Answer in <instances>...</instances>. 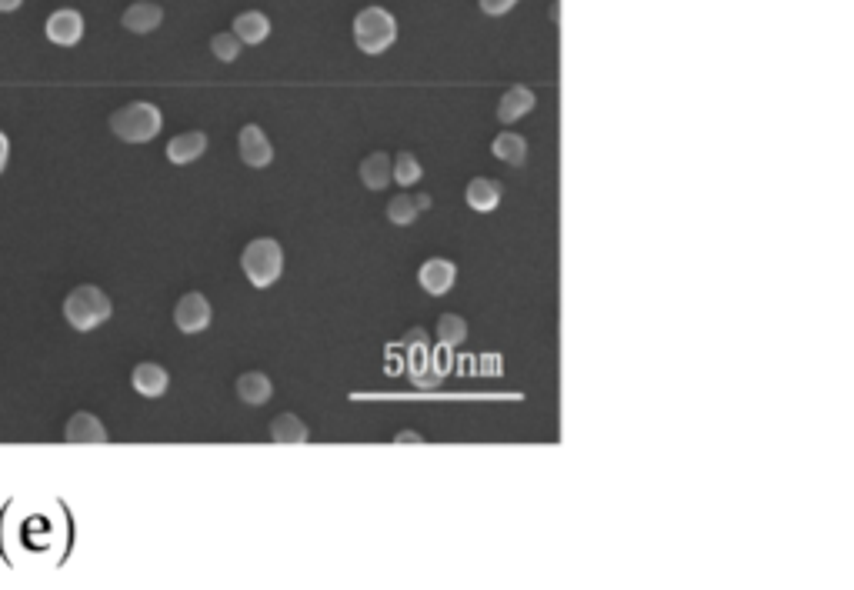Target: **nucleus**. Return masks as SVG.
I'll list each match as a JSON object with an SVG mask.
<instances>
[{
  "instance_id": "16",
  "label": "nucleus",
  "mask_w": 854,
  "mask_h": 590,
  "mask_svg": "<svg viewBox=\"0 0 854 590\" xmlns=\"http://www.w3.org/2000/svg\"><path fill=\"white\" fill-rule=\"evenodd\" d=\"M271 394H274V384H271V377L261 374V370H247V374H241V380H237V397L251 407L267 404Z\"/></svg>"
},
{
  "instance_id": "23",
  "label": "nucleus",
  "mask_w": 854,
  "mask_h": 590,
  "mask_svg": "<svg viewBox=\"0 0 854 590\" xmlns=\"http://www.w3.org/2000/svg\"><path fill=\"white\" fill-rule=\"evenodd\" d=\"M241 40H237L234 30H224V34H214L211 37V54L217 60H224V64H234L237 57H241Z\"/></svg>"
},
{
  "instance_id": "15",
  "label": "nucleus",
  "mask_w": 854,
  "mask_h": 590,
  "mask_svg": "<svg viewBox=\"0 0 854 590\" xmlns=\"http://www.w3.org/2000/svg\"><path fill=\"white\" fill-rule=\"evenodd\" d=\"M464 200H468L471 210L488 214V210H494L501 204V184L494 177H474L468 184V190H464Z\"/></svg>"
},
{
  "instance_id": "10",
  "label": "nucleus",
  "mask_w": 854,
  "mask_h": 590,
  "mask_svg": "<svg viewBox=\"0 0 854 590\" xmlns=\"http://www.w3.org/2000/svg\"><path fill=\"white\" fill-rule=\"evenodd\" d=\"M64 440H67V444H104L107 427L101 424V417L87 414V410H77V414L67 420Z\"/></svg>"
},
{
  "instance_id": "4",
  "label": "nucleus",
  "mask_w": 854,
  "mask_h": 590,
  "mask_svg": "<svg viewBox=\"0 0 854 590\" xmlns=\"http://www.w3.org/2000/svg\"><path fill=\"white\" fill-rule=\"evenodd\" d=\"M241 267L254 287H271L284 270V250L274 237H254L241 250Z\"/></svg>"
},
{
  "instance_id": "26",
  "label": "nucleus",
  "mask_w": 854,
  "mask_h": 590,
  "mask_svg": "<svg viewBox=\"0 0 854 590\" xmlns=\"http://www.w3.org/2000/svg\"><path fill=\"white\" fill-rule=\"evenodd\" d=\"M414 204H417V210L424 214V210H431V197H427V194H414Z\"/></svg>"
},
{
  "instance_id": "2",
  "label": "nucleus",
  "mask_w": 854,
  "mask_h": 590,
  "mask_svg": "<svg viewBox=\"0 0 854 590\" xmlns=\"http://www.w3.org/2000/svg\"><path fill=\"white\" fill-rule=\"evenodd\" d=\"M164 127V114L161 107L147 104V100H134V104H124L121 110L111 114V130L127 144H147L161 134Z\"/></svg>"
},
{
  "instance_id": "8",
  "label": "nucleus",
  "mask_w": 854,
  "mask_h": 590,
  "mask_svg": "<svg viewBox=\"0 0 854 590\" xmlns=\"http://www.w3.org/2000/svg\"><path fill=\"white\" fill-rule=\"evenodd\" d=\"M237 150H241V160L247 167H267L274 160V147L267 134L257 124H244L241 134H237Z\"/></svg>"
},
{
  "instance_id": "5",
  "label": "nucleus",
  "mask_w": 854,
  "mask_h": 590,
  "mask_svg": "<svg viewBox=\"0 0 854 590\" xmlns=\"http://www.w3.org/2000/svg\"><path fill=\"white\" fill-rule=\"evenodd\" d=\"M211 300H207L201 290H191V294H184L181 300H177L174 307V324L181 334H201V330L211 327Z\"/></svg>"
},
{
  "instance_id": "3",
  "label": "nucleus",
  "mask_w": 854,
  "mask_h": 590,
  "mask_svg": "<svg viewBox=\"0 0 854 590\" xmlns=\"http://www.w3.org/2000/svg\"><path fill=\"white\" fill-rule=\"evenodd\" d=\"M111 314H114L111 297L94 284L74 287L64 300V317L74 330H97L104 320H111Z\"/></svg>"
},
{
  "instance_id": "6",
  "label": "nucleus",
  "mask_w": 854,
  "mask_h": 590,
  "mask_svg": "<svg viewBox=\"0 0 854 590\" xmlns=\"http://www.w3.org/2000/svg\"><path fill=\"white\" fill-rule=\"evenodd\" d=\"M454 280H458V267H454V260L448 257H427L424 264L417 267V284L434 297L448 294L454 287Z\"/></svg>"
},
{
  "instance_id": "1",
  "label": "nucleus",
  "mask_w": 854,
  "mask_h": 590,
  "mask_svg": "<svg viewBox=\"0 0 854 590\" xmlns=\"http://www.w3.org/2000/svg\"><path fill=\"white\" fill-rule=\"evenodd\" d=\"M354 44H357V50H361V54H384L387 47L394 44L397 40V20H394V14L387 7H377V4H371V7H364V10H357V17H354Z\"/></svg>"
},
{
  "instance_id": "20",
  "label": "nucleus",
  "mask_w": 854,
  "mask_h": 590,
  "mask_svg": "<svg viewBox=\"0 0 854 590\" xmlns=\"http://www.w3.org/2000/svg\"><path fill=\"white\" fill-rule=\"evenodd\" d=\"M421 174H424V167L411 150H401V154L391 160V180H397L401 187H414L417 180H421Z\"/></svg>"
},
{
  "instance_id": "11",
  "label": "nucleus",
  "mask_w": 854,
  "mask_h": 590,
  "mask_svg": "<svg viewBox=\"0 0 854 590\" xmlns=\"http://www.w3.org/2000/svg\"><path fill=\"white\" fill-rule=\"evenodd\" d=\"M204 150H207V134H204V130H184V134L171 137V144H167V160L177 164V167H184V164L201 160Z\"/></svg>"
},
{
  "instance_id": "12",
  "label": "nucleus",
  "mask_w": 854,
  "mask_h": 590,
  "mask_svg": "<svg viewBox=\"0 0 854 590\" xmlns=\"http://www.w3.org/2000/svg\"><path fill=\"white\" fill-rule=\"evenodd\" d=\"M121 24L131 30V34H151V30L164 24V10L161 4H154V0H137V4L124 10Z\"/></svg>"
},
{
  "instance_id": "19",
  "label": "nucleus",
  "mask_w": 854,
  "mask_h": 590,
  "mask_svg": "<svg viewBox=\"0 0 854 590\" xmlns=\"http://www.w3.org/2000/svg\"><path fill=\"white\" fill-rule=\"evenodd\" d=\"M271 437L277 444H304L311 437V430L297 414H277L274 424H271Z\"/></svg>"
},
{
  "instance_id": "21",
  "label": "nucleus",
  "mask_w": 854,
  "mask_h": 590,
  "mask_svg": "<svg viewBox=\"0 0 854 590\" xmlns=\"http://www.w3.org/2000/svg\"><path fill=\"white\" fill-rule=\"evenodd\" d=\"M468 337V320L461 314H441L438 317V344L441 347H461Z\"/></svg>"
},
{
  "instance_id": "18",
  "label": "nucleus",
  "mask_w": 854,
  "mask_h": 590,
  "mask_svg": "<svg viewBox=\"0 0 854 590\" xmlns=\"http://www.w3.org/2000/svg\"><path fill=\"white\" fill-rule=\"evenodd\" d=\"M491 150H494V157L504 160V164H511V167H521L524 160H528V140H524L521 134H511V130H504V134L494 137Z\"/></svg>"
},
{
  "instance_id": "22",
  "label": "nucleus",
  "mask_w": 854,
  "mask_h": 590,
  "mask_svg": "<svg viewBox=\"0 0 854 590\" xmlns=\"http://www.w3.org/2000/svg\"><path fill=\"white\" fill-rule=\"evenodd\" d=\"M417 214H421V210H417V204H414L411 194H397V197H391V204H387V220H391V224H397V227L414 224Z\"/></svg>"
},
{
  "instance_id": "7",
  "label": "nucleus",
  "mask_w": 854,
  "mask_h": 590,
  "mask_svg": "<svg viewBox=\"0 0 854 590\" xmlns=\"http://www.w3.org/2000/svg\"><path fill=\"white\" fill-rule=\"evenodd\" d=\"M44 30H47V40H51V44L74 47L77 40L84 37V17L77 14L74 7H61V10H54V14L47 17Z\"/></svg>"
},
{
  "instance_id": "14",
  "label": "nucleus",
  "mask_w": 854,
  "mask_h": 590,
  "mask_svg": "<svg viewBox=\"0 0 854 590\" xmlns=\"http://www.w3.org/2000/svg\"><path fill=\"white\" fill-rule=\"evenodd\" d=\"M131 384L141 397H161L167 384H171V377H167V370L161 364H154V360H144V364L134 367L131 374Z\"/></svg>"
},
{
  "instance_id": "25",
  "label": "nucleus",
  "mask_w": 854,
  "mask_h": 590,
  "mask_svg": "<svg viewBox=\"0 0 854 590\" xmlns=\"http://www.w3.org/2000/svg\"><path fill=\"white\" fill-rule=\"evenodd\" d=\"M7 157H11V140H7V134L0 130V170L7 167Z\"/></svg>"
},
{
  "instance_id": "28",
  "label": "nucleus",
  "mask_w": 854,
  "mask_h": 590,
  "mask_svg": "<svg viewBox=\"0 0 854 590\" xmlns=\"http://www.w3.org/2000/svg\"><path fill=\"white\" fill-rule=\"evenodd\" d=\"M394 440H397V444H401V440H404V444H417L421 437H417V434H397Z\"/></svg>"
},
{
  "instance_id": "13",
  "label": "nucleus",
  "mask_w": 854,
  "mask_h": 590,
  "mask_svg": "<svg viewBox=\"0 0 854 590\" xmlns=\"http://www.w3.org/2000/svg\"><path fill=\"white\" fill-rule=\"evenodd\" d=\"M231 27H234L237 40H241V44H251V47L271 37V17H267L264 10H241Z\"/></svg>"
},
{
  "instance_id": "24",
  "label": "nucleus",
  "mask_w": 854,
  "mask_h": 590,
  "mask_svg": "<svg viewBox=\"0 0 854 590\" xmlns=\"http://www.w3.org/2000/svg\"><path fill=\"white\" fill-rule=\"evenodd\" d=\"M481 4V10L484 14H491V17H501V14H508V10H514L518 7V0H478Z\"/></svg>"
},
{
  "instance_id": "27",
  "label": "nucleus",
  "mask_w": 854,
  "mask_h": 590,
  "mask_svg": "<svg viewBox=\"0 0 854 590\" xmlns=\"http://www.w3.org/2000/svg\"><path fill=\"white\" fill-rule=\"evenodd\" d=\"M21 4L24 0H0V14H11V10H17Z\"/></svg>"
},
{
  "instance_id": "17",
  "label": "nucleus",
  "mask_w": 854,
  "mask_h": 590,
  "mask_svg": "<svg viewBox=\"0 0 854 590\" xmlns=\"http://www.w3.org/2000/svg\"><path fill=\"white\" fill-rule=\"evenodd\" d=\"M361 180L367 190H384L391 184V157L384 150H374L361 160Z\"/></svg>"
},
{
  "instance_id": "9",
  "label": "nucleus",
  "mask_w": 854,
  "mask_h": 590,
  "mask_svg": "<svg viewBox=\"0 0 854 590\" xmlns=\"http://www.w3.org/2000/svg\"><path fill=\"white\" fill-rule=\"evenodd\" d=\"M534 107H538L534 90L524 87V84H514V87L504 90L501 100H498V120H501V124H514V120L528 117Z\"/></svg>"
}]
</instances>
